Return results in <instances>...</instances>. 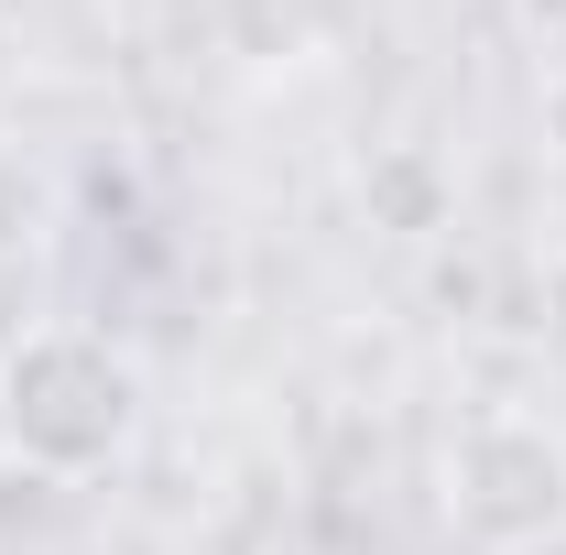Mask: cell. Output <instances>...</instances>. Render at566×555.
Wrapping results in <instances>:
<instances>
[{
  "instance_id": "obj_1",
  "label": "cell",
  "mask_w": 566,
  "mask_h": 555,
  "mask_svg": "<svg viewBox=\"0 0 566 555\" xmlns=\"http://www.w3.org/2000/svg\"><path fill=\"white\" fill-rule=\"evenodd\" d=\"M142 425L132 359L87 327H33L0 348V458L44 469V480H98Z\"/></svg>"
},
{
  "instance_id": "obj_2",
  "label": "cell",
  "mask_w": 566,
  "mask_h": 555,
  "mask_svg": "<svg viewBox=\"0 0 566 555\" xmlns=\"http://www.w3.org/2000/svg\"><path fill=\"white\" fill-rule=\"evenodd\" d=\"M447 523L480 555H534L566 534V436L545 415H480L447 447Z\"/></svg>"
},
{
  "instance_id": "obj_3",
  "label": "cell",
  "mask_w": 566,
  "mask_h": 555,
  "mask_svg": "<svg viewBox=\"0 0 566 555\" xmlns=\"http://www.w3.org/2000/svg\"><path fill=\"white\" fill-rule=\"evenodd\" d=\"M11 240H33V175H22V153H0V251Z\"/></svg>"
}]
</instances>
